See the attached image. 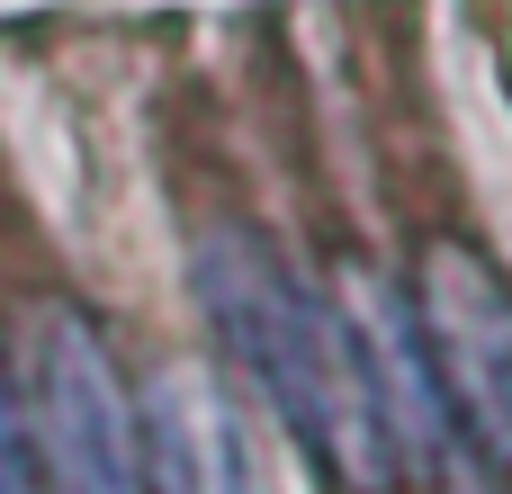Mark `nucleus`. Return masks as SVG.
<instances>
[{
	"instance_id": "obj_2",
	"label": "nucleus",
	"mask_w": 512,
	"mask_h": 494,
	"mask_svg": "<svg viewBox=\"0 0 512 494\" xmlns=\"http://www.w3.org/2000/svg\"><path fill=\"white\" fill-rule=\"evenodd\" d=\"M36 468L45 494H144V441L117 360L63 306L36 333Z\"/></svg>"
},
{
	"instance_id": "obj_1",
	"label": "nucleus",
	"mask_w": 512,
	"mask_h": 494,
	"mask_svg": "<svg viewBox=\"0 0 512 494\" xmlns=\"http://www.w3.org/2000/svg\"><path fill=\"white\" fill-rule=\"evenodd\" d=\"M198 288H207V315L225 324L234 360L288 414V432L351 494L396 486V450L405 441H396V423L378 405V378H369L360 342L333 324V306L306 297L252 234H207L198 243Z\"/></svg>"
},
{
	"instance_id": "obj_4",
	"label": "nucleus",
	"mask_w": 512,
	"mask_h": 494,
	"mask_svg": "<svg viewBox=\"0 0 512 494\" xmlns=\"http://www.w3.org/2000/svg\"><path fill=\"white\" fill-rule=\"evenodd\" d=\"M144 486L153 494H270L243 405L207 369H162L144 396Z\"/></svg>"
},
{
	"instance_id": "obj_5",
	"label": "nucleus",
	"mask_w": 512,
	"mask_h": 494,
	"mask_svg": "<svg viewBox=\"0 0 512 494\" xmlns=\"http://www.w3.org/2000/svg\"><path fill=\"white\" fill-rule=\"evenodd\" d=\"M0 494H18V432H9V396H0Z\"/></svg>"
},
{
	"instance_id": "obj_3",
	"label": "nucleus",
	"mask_w": 512,
	"mask_h": 494,
	"mask_svg": "<svg viewBox=\"0 0 512 494\" xmlns=\"http://www.w3.org/2000/svg\"><path fill=\"white\" fill-rule=\"evenodd\" d=\"M423 351L450 387V405L477 423V441L512 468V279L468 252V243H432L423 252Z\"/></svg>"
}]
</instances>
